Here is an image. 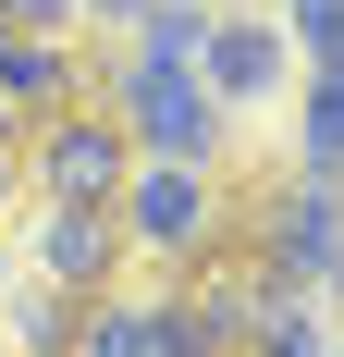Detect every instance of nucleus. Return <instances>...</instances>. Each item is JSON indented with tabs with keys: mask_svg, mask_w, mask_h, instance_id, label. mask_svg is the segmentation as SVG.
Listing matches in <instances>:
<instances>
[{
	"mask_svg": "<svg viewBox=\"0 0 344 357\" xmlns=\"http://www.w3.org/2000/svg\"><path fill=\"white\" fill-rule=\"evenodd\" d=\"M234 234L258 247V271H271V284L344 296V173H308V160H295L283 185H258V197H246Z\"/></svg>",
	"mask_w": 344,
	"mask_h": 357,
	"instance_id": "obj_1",
	"label": "nucleus"
},
{
	"mask_svg": "<svg viewBox=\"0 0 344 357\" xmlns=\"http://www.w3.org/2000/svg\"><path fill=\"white\" fill-rule=\"evenodd\" d=\"M111 234H123V259H172L185 271L197 247H221V197H209L197 160H136L123 197H111Z\"/></svg>",
	"mask_w": 344,
	"mask_h": 357,
	"instance_id": "obj_2",
	"label": "nucleus"
},
{
	"mask_svg": "<svg viewBox=\"0 0 344 357\" xmlns=\"http://www.w3.org/2000/svg\"><path fill=\"white\" fill-rule=\"evenodd\" d=\"M25 173H37L49 210H111L123 173H136V148H123L111 111H37V123H25Z\"/></svg>",
	"mask_w": 344,
	"mask_h": 357,
	"instance_id": "obj_3",
	"label": "nucleus"
},
{
	"mask_svg": "<svg viewBox=\"0 0 344 357\" xmlns=\"http://www.w3.org/2000/svg\"><path fill=\"white\" fill-rule=\"evenodd\" d=\"M111 123H123V148H148V160H197L209 173V148H221V111H209V86L185 62H123V86H111Z\"/></svg>",
	"mask_w": 344,
	"mask_h": 357,
	"instance_id": "obj_4",
	"label": "nucleus"
},
{
	"mask_svg": "<svg viewBox=\"0 0 344 357\" xmlns=\"http://www.w3.org/2000/svg\"><path fill=\"white\" fill-rule=\"evenodd\" d=\"M172 321L197 333L209 357H246L258 321H271V271H258V247H246V234L197 247V259H185V284H172Z\"/></svg>",
	"mask_w": 344,
	"mask_h": 357,
	"instance_id": "obj_5",
	"label": "nucleus"
},
{
	"mask_svg": "<svg viewBox=\"0 0 344 357\" xmlns=\"http://www.w3.org/2000/svg\"><path fill=\"white\" fill-rule=\"evenodd\" d=\"M111 271H123L111 210H37V284H62V296H111Z\"/></svg>",
	"mask_w": 344,
	"mask_h": 357,
	"instance_id": "obj_6",
	"label": "nucleus"
},
{
	"mask_svg": "<svg viewBox=\"0 0 344 357\" xmlns=\"http://www.w3.org/2000/svg\"><path fill=\"white\" fill-rule=\"evenodd\" d=\"M74 37H0V123L25 136L37 111H74Z\"/></svg>",
	"mask_w": 344,
	"mask_h": 357,
	"instance_id": "obj_7",
	"label": "nucleus"
},
{
	"mask_svg": "<svg viewBox=\"0 0 344 357\" xmlns=\"http://www.w3.org/2000/svg\"><path fill=\"white\" fill-rule=\"evenodd\" d=\"M197 86H209V111H246V99H271V86H283V37H271V25H221V13H209Z\"/></svg>",
	"mask_w": 344,
	"mask_h": 357,
	"instance_id": "obj_8",
	"label": "nucleus"
},
{
	"mask_svg": "<svg viewBox=\"0 0 344 357\" xmlns=\"http://www.w3.org/2000/svg\"><path fill=\"white\" fill-rule=\"evenodd\" d=\"M74 357H160V296H86Z\"/></svg>",
	"mask_w": 344,
	"mask_h": 357,
	"instance_id": "obj_9",
	"label": "nucleus"
},
{
	"mask_svg": "<svg viewBox=\"0 0 344 357\" xmlns=\"http://www.w3.org/2000/svg\"><path fill=\"white\" fill-rule=\"evenodd\" d=\"M136 50L197 74V50H209V0H148V13H136Z\"/></svg>",
	"mask_w": 344,
	"mask_h": 357,
	"instance_id": "obj_10",
	"label": "nucleus"
},
{
	"mask_svg": "<svg viewBox=\"0 0 344 357\" xmlns=\"http://www.w3.org/2000/svg\"><path fill=\"white\" fill-rule=\"evenodd\" d=\"M74 333H86V296H62V284H37L25 308H13V345L25 357H74Z\"/></svg>",
	"mask_w": 344,
	"mask_h": 357,
	"instance_id": "obj_11",
	"label": "nucleus"
},
{
	"mask_svg": "<svg viewBox=\"0 0 344 357\" xmlns=\"http://www.w3.org/2000/svg\"><path fill=\"white\" fill-rule=\"evenodd\" d=\"M246 357H332V345H320V308H308L295 284H271V321H258V345H246Z\"/></svg>",
	"mask_w": 344,
	"mask_h": 357,
	"instance_id": "obj_12",
	"label": "nucleus"
},
{
	"mask_svg": "<svg viewBox=\"0 0 344 357\" xmlns=\"http://www.w3.org/2000/svg\"><path fill=\"white\" fill-rule=\"evenodd\" d=\"M308 173H344V74H320L308 99Z\"/></svg>",
	"mask_w": 344,
	"mask_h": 357,
	"instance_id": "obj_13",
	"label": "nucleus"
},
{
	"mask_svg": "<svg viewBox=\"0 0 344 357\" xmlns=\"http://www.w3.org/2000/svg\"><path fill=\"white\" fill-rule=\"evenodd\" d=\"M86 0H0V37H74Z\"/></svg>",
	"mask_w": 344,
	"mask_h": 357,
	"instance_id": "obj_14",
	"label": "nucleus"
},
{
	"mask_svg": "<svg viewBox=\"0 0 344 357\" xmlns=\"http://www.w3.org/2000/svg\"><path fill=\"white\" fill-rule=\"evenodd\" d=\"M295 37H308L320 74H344V0H295Z\"/></svg>",
	"mask_w": 344,
	"mask_h": 357,
	"instance_id": "obj_15",
	"label": "nucleus"
},
{
	"mask_svg": "<svg viewBox=\"0 0 344 357\" xmlns=\"http://www.w3.org/2000/svg\"><path fill=\"white\" fill-rule=\"evenodd\" d=\"M13 173H25V148H13V123H0V197H13Z\"/></svg>",
	"mask_w": 344,
	"mask_h": 357,
	"instance_id": "obj_16",
	"label": "nucleus"
},
{
	"mask_svg": "<svg viewBox=\"0 0 344 357\" xmlns=\"http://www.w3.org/2000/svg\"><path fill=\"white\" fill-rule=\"evenodd\" d=\"M86 13H111V25H136V13H148V0H86Z\"/></svg>",
	"mask_w": 344,
	"mask_h": 357,
	"instance_id": "obj_17",
	"label": "nucleus"
},
{
	"mask_svg": "<svg viewBox=\"0 0 344 357\" xmlns=\"http://www.w3.org/2000/svg\"><path fill=\"white\" fill-rule=\"evenodd\" d=\"M332 357H344V345H332Z\"/></svg>",
	"mask_w": 344,
	"mask_h": 357,
	"instance_id": "obj_18",
	"label": "nucleus"
}]
</instances>
